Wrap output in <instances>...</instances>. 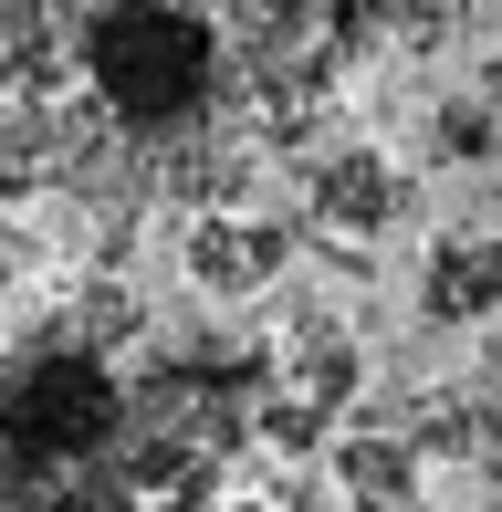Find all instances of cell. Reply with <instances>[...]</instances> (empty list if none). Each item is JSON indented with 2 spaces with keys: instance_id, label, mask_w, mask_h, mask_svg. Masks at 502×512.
Segmentation results:
<instances>
[{
  "instance_id": "1",
  "label": "cell",
  "mask_w": 502,
  "mask_h": 512,
  "mask_svg": "<svg viewBox=\"0 0 502 512\" xmlns=\"http://www.w3.org/2000/svg\"><path fill=\"white\" fill-rule=\"evenodd\" d=\"M199 63H210V32L178 11H116L95 21V74L126 115H168L199 95Z\"/></svg>"
},
{
  "instance_id": "2",
  "label": "cell",
  "mask_w": 502,
  "mask_h": 512,
  "mask_svg": "<svg viewBox=\"0 0 502 512\" xmlns=\"http://www.w3.org/2000/svg\"><path fill=\"white\" fill-rule=\"evenodd\" d=\"M0 439H11V450H32V460L95 450V439H105V377H95V366H74V356L21 366V377L0 387Z\"/></svg>"
}]
</instances>
